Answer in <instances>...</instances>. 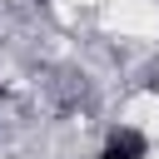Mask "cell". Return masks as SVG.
<instances>
[{
	"instance_id": "2",
	"label": "cell",
	"mask_w": 159,
	"mask_h": 159,
	"mask_svg": "<svg viewBox=\"0 0 159 159\" xmlns=\"http://www.w3.org/2000/svg\"><path fill=\"white\" fill-rule=\"evenodd\" d=\"M124 124H139V129H159V89H144L124 104Z\"/></svg>"
},
{
	"instance_id": "3",
	"label": "cell",
	"mask_w": 159,
	"mask_h": 159,
	"mask_svg": "<svg viewBox=\"0 0 159 159\" xmlns=\"http://www.w3.org/2000/svg\"><path fill=\"white\" fill-rule=\"evenodd\" d=\"M144 159H159V154H144Z\"/></svg>"
},
{
	"instance_id": "1",
	"label": "cell",
	"mask_w": 159,
	"mask_h": 159,
	"mask_svg": "<svg viewBox=\"0 0 159 159\" xmlns=\"http://www.w3.org/2000/svg\"><path fill=\"white\" fill-rule=\"evenodd\" d=\"M109 30L124 40L159 35V5L154 0H109Z\"/></svg>"
}]
</instances>
